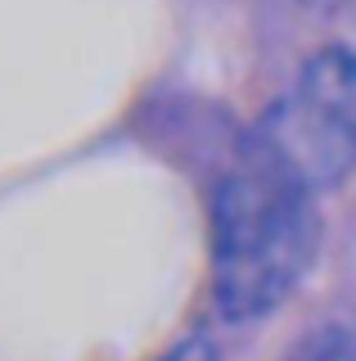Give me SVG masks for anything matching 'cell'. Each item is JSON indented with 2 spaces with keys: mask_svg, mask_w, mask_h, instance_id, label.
<instances>
[{
  "mask_svg": "<svg viewBox=\"0 0 356 361\" xmlns=\"http://www.w3.org/2000/svg\"><path fill=\"white\" fill-rule=\"evenodd\" d=\"M320 248L316 195L248 140L212 195V302L226 321L275 312Z\"/></svg>",
  "mask_w": 356,
  "mask_h": 361,
  "instance_id": "1",
  "label": "cell"
},
{
  "mask_svg": "<svg viewBox=\"0 0 356 361\" xmlns=\"http://www.w3.org/2000/svg\"><path fill=\"white\" fill-rule=\"evenodd\" d=\"M275 163L311 195L356 172V50L320 45L253 131Z\"/></svg>",
  "mask_w": 356,
  "mask_h": 361,
  "instance_id": "2",
  "label": "cell"
},
{
  "mask_svg": "<svg viewBox=\"0 0 356 361\" xmlns=\"http://www.w3.org/2000/svg\"><path fill=\"white\" fill-rule=\"evenodd\" d=\"M284 361H356V312H329L288 343Z\"/></svg>",
  "mask_w": 356,
  "mask_h": 361,
  "instance_id": "3",
  "label": "cell"
},
{
  "mask_svg": "<svg viewBox=\"0 0 356 361\" xmlns=\"http://www.w3.org/2000/svg\"><path fill=\"white\" fill-rule=\"evenodd\" d=\"M153 361H221V353H217V343L208 334H190V338H181L176 348H167V353L153 357Z\"/></svg>",
  "mask_w": 356,
  "mask_h": 361,
  "instance_id": "4",
  "label": "cell"
},
{
  "mask_svg": "<svg viewBox=\"0 0 356 361\" xmlns=\"http://www.w3.org/2000/svg\"><path fill=\"white\" fill-rule=\"evenodd\" d=\"M311 5H329V0H311Z\"/></svg>",
  "mask_w": 356,
  "mask_h": 361,
  "instance_id": "5",
  "label": "cell"
}]
</instances>
